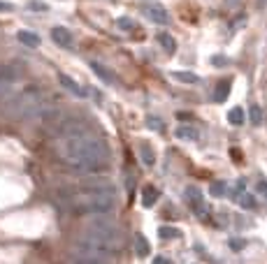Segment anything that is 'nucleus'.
<instances>
[{
  "label": "nucleus",
  "instance_id": "f3484780",
  "mask_svg": "<svg viewBox=\"0 0 267 264\" xmlns=\"http://www.w3.org/2000/svg\"><path fill=\"white\" fill-rule=\"evenodd\" d=\"M156 199H158V190H156L153 185H146V188L142 190V204L144 206H153Z\"/></svg>",
  "mask_w": 267,
  "mask_h": 264
},
{
  "label": "nucleus",
  "instance_id": "423d86ee",
  "mask_svg": "<svg viewBox=\"0 0 267 264\" xmlns=\"http://www.w3.org/2000/svg\"><path fill=\"white\" fill-rule=\"evenodd\" d=\"M81 195H109V197H116V188L107 178H91L86 183H81L79 188Z\"/></svg>",
  "mask_w": 267,
  "mask_h": 264
},
{
  "label": "nucleus",
  "instance_id": "5701e85b",
  "mask_svg": "<svg viewBox=\"0 0 267 264\" xmlns=\"http://www.w3.org/2000/svg\"><path fill=\"white\" fill-rule=\"evenodd\" d=\"M158 234H160L163 239H177V237H179V229H177V227H160Z\"/></svg>",
  "mask_w": 267,
  "mask_h": 264
},
{
  "label": "nucleus",
  "instance_id": "f257e3e1",
  "mask_svg": "<svg viewBox=\"0 0 267 264\" xmlns=\"http://www.w3.org/2000/svg\"><path fill=\"white\" fill-rule=\"evenodd\" d=\"M58 155L68 167L77 172H100L109 160V149L107 144L93 134H77V137H65L58 144Z\"/></svg>",
  "mask_w": 267,
  "mask_h": 264
},
{
  "label": "nucleus",
  "instance_id": "cd10ccee",
  "mask_svg": "<svg viewBox=\"0 0 267 264\" xmlns=\"http://www.w3.org/2000/svg\"><path fill=\"white\" fill-rule=\"evenodd\" d=\"M28 7L35 9V12H47V5H45V2H37V0H30V2H28Z\"/></svg>",
  "mask_w": 267,
  "mask_h": 264
},
{
  "label": "nucleus",
  "instance_id": "7ed1b4c3",
  "mask_svg": "<svg viewBox=\"0 0 267 264\" xmlns=\"http://www.w3.org/2000/svg\"><path fill=\"white\" fill-rule=\"evenodd\" d=\"M74 248H77L79 255L96 257V260H107V257H112L116 253V246H112L109 241L96 237V234H91V232H86L84 237L77 239V241H74Z\"/></svg>",
  "mask_w": 267,
  "mask_h": 264
},
{
  "label": "nucleus",
  "instance_id": "f8f14e48",
  "mask_svg": "<svg viewBox=\"0 0 267 264\" xmlns=\"http://www.w3.org/2000/svg\"><path fill=\"white\" fill-rule=\"evenodd\" d=\"M137 151H140V160H142L146 167H153V165H156V153H153V149L146 144V141H142Z\"/></svg>",
  "mask_w": 267,
  "mask_h": 264
},
{
  "label": "nucleus",
  "instance_id": "c85d7f7f",
  "mask_svg": "<svg viewBox=\"0 0 267 264\" xmlns=\"http://www.w3.org/2000/svg\"><path fill=\"white\" fill-rule=\"evenodd\" d=\"M258 193L265 195V199H267V181L265 178H258Z\"/></svg>",
  "mask_w": 267,
  "mask_h": 264
},
{
  "label": "nucleus",
  "instance_id": "6ab92c4d",
  "mask_svg": "<svg viewBox=\"0 0 267 264\" xmlns=\"http://www.w3.org/2000/svg\"><path fill=\"white\" fill-rule=\"evenodd\" d=\"M70 264H107V262L105 260H96V257H86V255H79V253H77V255L70 260Z\"/></svg>",
  "mask_w": 267,
  "mask_h": 264
},
{
  "label": "nucleus",
  "instance_id": "4468645a",
  "mask_svg": "<svg viewBox=\"0 0 267 264\" xmlns=\"http://www.w3.org/2000/svg\"><path fill=\"white\" fill-rule=\"evenodd\" d=\"M19 42L30 46V49H37L40 46V37L35 33H30V30H19Z\"/></svg>",
  "mask_w": 267,
  "mask_h": 264
},
{
  "label": "nucleus",
  "instance_id": "7c9ffc66",
  "mask_svg": "<svg viewBox=\"0 0 267 264\" xmlns=\"http://www.w3.org/2000/svg\"><path fill=\"white\" fill-rule=\"evenodd\" d=\"M9 9H14V7H12L9 2H2V0H0V12H9Z\"/></svg>",
  "mask_w": 267,
  "mask_h": 264
},
{
  "label": "nucleus",
  "instance_id": "dca6fc26",
  "mask_svg": "<svg viewBox=\"0 0 267 264\" xmlns=\"http://www.w3.org/2000/svg\"><path fill=\"white\" fill-rule=\"evenodd\" d=\"M158 42H160V46H163L168 53L177 51V42H174V37L170 35V33H158Z\"/></svg>",
  "mask_w": 267,
  "mask_h": 264
},
{
  "label": "nucleus",
  "instance_id": "b1692460",
  "mask_svg": "<svg viewBox=\"0 0 267 264\" xmlns=\"http://www.w3.org/2000/svg\"><path fill=\"white\" fill-rule=\"evenodd\" d=\"M116 26L121 28V30H135V21L128 17H121L119 21H116Z\"/></svg>",
  "mask_w": 267,
  "mask_h": 264
},
{
  "label": "nucleus",
  "instance_id": "39448f33",
  "mask_svg": "<svg viewBox=\"0 0 267 264\" xmlns=\"http://www.w3.org/2000/svg\"><path fill=\"white\" fill-rule=\"evenodd\" d=\"M40 102H45L42 100V95L37 93V90H26V93H21V95H14L12 100H9V109L7 114L9 116H26V111L30 109V107L40 105Z\"/></svg>",
  "mask_w": 267,
  "mask_h": 264
},
{
  "label": "nucleus",
  "instance_id": "c756f323",
  "mask_svg": "<svg viewBox=\"0 0 267 264\" xmlns=\"http://www.w3.org/2000/svg\"><path fill=\"white\" fill-rule=\"evenodd\" d=\"M242 5V0H225V7L228 9H235V7H240Z\"/></svg>",
  "mask_w": 267,
  "mask_h": 264
},
{
  "label": "nucleus",
  "instance_id": "412c9836",
  "mask_svg": "<svg viewBox=\"0 0 267 264\" xmlns=\"http://www.w3.org/2000/svg\"><path fill=\"white\" fill-rule=\"evenodd\" d=\"M209 193H212L214 197H221V195H225V183H223V181H214V183L209 185Z\"/></svg>",
  "mask_w": 267,
  "mask_h": 264
},
{
  "label": "nucleus",
  "instance_id": "2f4dec72",
  "mask_svg": "<svg viewBox=\"0 0 267 264\" xmlns=\"http://www.w3.org/2000/svg\"><path fill=\"white\" fill-rule=\"evenodd\" d=\"M153 264H170V260H165V257H156V260H153Z\"/></svg>",
  "mask_w": 267,
  "mask_h": 264
},
{
  "label": "nucleus",
  "instance_id": "9b49d317",
  "mask_svg": "<svg viewBox=\"0 0 267 264\" xmlns=\"http://www.w3.org/2000/svg\"><path fill=\"white\" fill-rule=\"evenodd\" d=\"M91 70L96 72V74H98V77L105 81V84H114V81H116L114 74H112V72L107 70L105 65H102V63H98V61H91Z\"/></svg>",
  "mask_w": 267,
  "mask_h": 264
},
{
  "label": "nucleus",
  "instance_id": "bb28decb",
  "mask_svg": "<svg viewBox=\"0 0 267 264\" xmlns=\"http://www.w3.org/2000/svg\"><path fill=\"white\" fill-rule=\"evenodd\" d=\"M146 125H149L151 130H156V132L163 130V121H160V118H156V116H146Z\"/></svg>",
  "mask_w": 267,
  "mask_h": 264
},
{
  "label": "nucleus",
  "instance_id": "9d476101",
  "mask_svg": "<svg viewBox=\"0 0 267 264\" xmlns=\"http://www.w3.org/2000/svg\"><path fill=\"white\" fill-rule=\"evenodd\" d=\"M174 134H177V139H184V141H197L200 139V132H197V128H193V125H179Z\"/></svg>",
  "mask_w": 267,
  "mask_h": 264
},
{
  "label": "nucleus",
  "instance_id": "20e7f679",
  "mask_svg": "<svg viewBox=\"0 0 267 264\" xmlns=\"http://www.w3.org/2000/svg\"><path fill=\"white\" fill-rule=\"evenodd\" d=\"M89 232L91 234H96V237L105 239L109 241L112 246H121V229L116 225L112 218H107V216H96V218L89 220Z\"/></svg>",
  "mask_w": 267,
  "mask_h": 264
},
{
  "label": "nucleus",
  "instance_id": "aec40b11",
  "mask_svg": "<svg viewBox=\"0 0 267 264\" xmlns=\"http://www.w3.org/2000/svg\"><path fill=\"white\" fill-rule=\"evenodd\" d=\"M174 79L184 81V84H197V81H200V77H197V74H193V72H174Z\"/></svg>",
  "mask_w": 267,
  "mask_h": 264
},
{
  "label": "nucleus",
  "instance_id": "473e14b6",
  "mask_svg": "<svg viewBox=\"0 0 267 264\" xmlns=\"http://www.w3.org/2000/svg\"><path fill=\"white\" fill-rule=\"evenodd\" d=\"M230 246H232V248H242L244 243H242V241H230Z\"/></svg>",
  "mask_w": 267,
  "mask_h": 264
},
{
  "label": "nucleus",
  "instance_id": "a211bd4d",
  "mask_svg": "<svg viewBox=\"0 0 267 264\" xmlns=\"http://www.w3.org/2000/svg\"><path fill=\"white\" fill-rule=\"evenodd\" d=\"M228 95H230V79H225L223 84H218L214 100H216V102H225V100H228Z\"/></svg>",
  "mask_w": 267,
  "mask_h": 264
},
{
  "label": "nucleus",
  "instance_id": "0eeeda50",
  "mask_svg": "<svg viewBox=\"0 0 267 264\" xmlns=\"http://www.w3.org/2000/svg\"><path fill=\"white\" fill-rule=\"evenodd\" d=\"M51 40L58 46H63V49H72V44H74V40H72V33L68 30V28H63V26H56L51 30Z\"/></svg>",
  "mask_w": 267,
  "mask_h": 264
},
{
  "label": "nucleus",
  "instance_id": "6e6552de",
  "mask_svg": "<svg viewBox=\"0 0 267 264\" xmlns=\"http://www.w3.org/2000/svg\"><path fill=\"white\" fill-rule=\"evenodd\" d=\"M144 14L151 19L153 23H160V26L170 23L168 12H165V7H160V5H146V7H144Z\"/></svg>",
  "mask_w": 267,
  "mask_h": 264
},
{
  "label": "nucleus",
  "instance_id": "393cba45",
  "mask_svg": "<svg viewBox=\"0 0 267 264\" xmlns=\"http://www.w3.org/2000/svg\"><path fill=\"white\" fill-rule=\"evenodd\" d=\"M237 202H240L242 209H256V202H253V197H251V195H242Z\"/></svg>",
  "mask_w": 267,
  "mask_h": 264
},
{
  "label": "nucleus",
  "instance_id": "4be33fe9",
  "mask_svg": "<svg viewBox=\"0 0 267 264\" xmlns=\"http://www.w3.org/2000/svg\"><path fill=\"white\" fill-rule=\"evenodd\" d=\"M249 118H251V123H253V125H258L260 121H263V111H260V107H258V105H253V107H251Z\"/></svg>",
  "mask_w": 267,
  "mask_h": 264
},
{
  "label": "nucleus",
  "instance_id": "ddd939ff",
  "mask_svg": "<svg viewBox=\"0 0 267 264\" xmlns=\"http://www.w3.org/2000/svg\"><path fill=\"white\" fill-rule=\"evenodd\" d=\"M135 253L140 257H146L151 253V246H149V241H146L144 234H135Z\"/></svg>",
  "mask_w": 267,
  "mask_h": 264
},
{
  "label": "nucleus",
  "instance_id": "a878e982",
  "mask_svg": "<svg viewBox=\"0 0 267 264\" xmlns=\"http://www.w3.org/2000/svg\"><path fill=\"white\" fill-rule=\"evenodd\" d=\"M186 197L191 199V204H193V202H197V199H202V193H200L197 188H193V185H188V188H186Z\"/></svg>",
  "mask_w": 267,
  "mask_h": 264
},
{
  "label": "nucleus",
  "instance_id": "2eb2a0df",
  "mask_svg": "<svg viewBox=\"0 0 267 264\" xmlns=\"http://www.w3.org/2000/svg\"><path fill=\"white\" fill-rule=\"evenodd\" d=\"M244 118H246V116H244V109H242V107H232L230 111H228V123L230 125H237V128H240V125H244Z\"/></svg>",
  "mask_w": 267,
  "mask_h": 264
},
{
  "label": "nucleus",
  "instance_id": "f03ea898",
  "mask_svg": "<svg viewBox=\"0 0 267 264\" xmlns=\"http://www.w3.org/2000/svg\"><path fill=\"white\" fill-rule=\"evenodd\" d=\"M70 206L77 213H89V216H107L114 209V197L109 195H81L77 199H70Z\"/></svg>",
  "mask_w": 267,
  "mask_h": 264
},
{
  "label": "nucleus",
  "instance_id": "1a4fd4ad",
  "mask_svg": "<svg viewBox=\"0 0 267 264\" xmlns=\"http://www.w3.org/2000/svg\"><path fill=\"white\" fill-rule=\"evenodd\" d=\"M58 81L63 84V88H68V90H70L72 95H77V97H86V95H89V90H86V88H81L79 84L72 79V77H68V74H61Z\"/></svg>",
  "mask_w": 267,
  "mask_h": 264
}]
</instances>
